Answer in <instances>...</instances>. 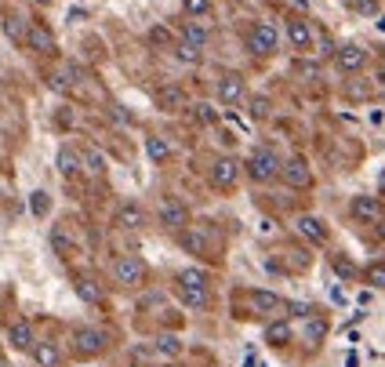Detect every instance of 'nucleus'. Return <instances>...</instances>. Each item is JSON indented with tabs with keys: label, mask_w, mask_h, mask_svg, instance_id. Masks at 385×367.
Masks as SVG:
<instances>
[{
	"label": "nucleus",
	"mask_w": 385,
	"mask_h": 367,
	"mask_svg": "<svg viewBox=\"0 0 385 367\" xmlns=\"http://www.w3.org/2000/svg\"><path fill=\"white\" fill-rule=\"evenodd\" d=\"M236 316H258V320H273V316H284L287 309V298L276 295V291H262V287H251V291H236Z\"/></svg>",
	"instance_id": "nucleus-1"
},
{
	"label": "nucleus",
	"mask_w": 385,
	"mask_h": 367,
	"mask_svg": "<svg viewBox=\"0 0 385 367\" xmlns=\"http://www.w3.org/2000/svg\"><path fill=\"white\" fill-rule=\"evenodd\" d=\"M182 244L186 251L204 255L208 262H222V236L211 225H189V230H182Z\"/></svg>",
	"instance_id": "nucleus-2"
},
{
	"label": "nucleus",
	"mask_w": 385,
	"mask_h": 367,
	"mask_svg": "<svg viewBox=\"0 0 385 367\" xmlns=\"http://www.w3.org/2000/svg\"><path fill=\"white\" fill-rule=\"evenodd\" d=\"M178 298H182L189 309H208L211 306L208 276H204L200 269H182L178 273Z\"/></svg>",
	"instance_id": "nucleus-3"
},
{
	"label": "nucleus",
	"mask_w": 385,
	"mask_h": 367,
	"mask_svg": "<svg viewBox=\"0 0 385 367\" xmlns=\"http://www.w3.org/2000/svg\"><path fill=\"white\" fill-rule=\"evenodd\" d=\"M280 168H284V160H280V157H276V149H269V146H258V149H254V153L248 157V164H243L248 179H251V182H258V186L280 179Z\"/></svg>",
	"instance_id": "nucleus-4"
},
{
	"label": "nucleus",
	"mask_w": 385,
	"mask_h": 367,
	"mask_svg": "<svg viewBox=\"0 0 385 367\" xmlns=\"http://www.w3.org/2000/svg\"><path fill=\"white\" fill-rule=\"evenodd\" d=\"M109 276H113V284H117V287L135 291V287H142V284H146L149 269H146V262L138 258V255H120V258H113Z\"/></svg>",
	"instance_id": "nucleus-5"
},
{
	"label": "nucleus",
	"mask_w": 385,
	"mask_h": 367,
	"mask_svg": "<svg viewBox=\"0 0 385 367\" xmlns=\"http://www.w3.org/2000/svg\"><path fill=\"white\" fill-rule=\"evenodd\" d=\"M106 346H109V335L102 327H76L73 331V353L80 360H91L98 353H106Z\"/></svg>",
	"instance_id": "nucleus-6"
},
{
	"label": "nucleus",
	"mask_w": 385,
	"mask_h": 367,
	"mask_svg": "<svg viewBox=\"0 0 385 367\" xmlns=\"http://www.w3.org/2000/svg\"><path fill=\"white\" fill-rule=\"evenodd\" d=\"M276 47H280V30L273 22H254L248 33V52L258 58H269V55H276Z\"/></svg>",
	"instance_id": "nucleus-7"
},
{
	"label": "nucleus",
	"mask_w": 385,
	"mask_h": 367,
	"mask_svg": "<svg viewBox=\"0 0 385 367\" xmlns=\"http://www.w3.org/2000/svg\"><path fill=\"white\" fill-rule=\"evenodd\" d=\"M240 171H243V164L236 157H218L211 164V186L218 193H233L236 182H240Z\"/></svg>",
	"instance_id": "nucleus-8"
},
{
	"label": "nucleus",
	"mask_w": 385,
	"mask_h": 367,
	"mask_svg": "<svg viewBox=\"0 0 385 367\" xmlns=\"http://www.w3.org/2000/svg\"><path fill=\"white\" fill-rule=\"evenodd\" d=\"M157 219H160L164 230H171V233H182V230H189V208L182 204V200H175V197H164V200H160Z\"/></svg>",
	"instance_id": "nucleus-9"
},
{
	"label": "nucleus",
	"mask_w": 385,
	"mask_h": 367,
	"mask_svg": "<svg viewBox=\"0 0 385 367\" xmlns=\"http://www.w3.org/2000/svg\"><path fill=\"white\" fill-rule=\"evenodd\" d=\"M313 41H316V30H313V22L309 19H287V44H291V52H313Z\"/></svg>",
	"instance_id": "nucleus-10"
},
{
	"label": "nucleus",
	"mask_w": 385,
	"mask_h": 367,
	"mask_svg": "<svg viewBox=\"0 0 385 367\" xmlns=\"http://www.w3.org/2000/svg\"><path fill=\"white\" fill-rule=\"evenodd\" d=\"M146 208L142 204H135V200H124V204L117 208V214H113V225H117V230H124V233H138L146 225Z\"/></svg>",
	"instance_id": "nucleus-11"
},
{
	"label": "nucleus",
	"mask_w": 385,
	"mask_h": 367,
	"mask_svg": "<svg viewBox=\"0 0 385 367\" xmlns=\"http://www.w3.org/2000/svg\"><path fill=\"white\" fill-rule=\"evenodd\" d=\"M349 214H353L356 222H364V225H378L385 219V208H382L378 197H353Z\"/></svg>",
	"instance_id": "nucleus-12"
},
{
	"label": "nucleus",
	"mask_w": 385,
	"mask_h": 367,
	"mask_svg": "<svg viewBox=\"0 0 385 367\" xmlns=\"http://www.w3.org/2000/svg\"><path fill=\"white\" fill-rule=\"evenodd\" d=\"M25 47L36 55H55L58 52V41H55V33H51L44 22H33L30 30H25Z\"/></svg>",
	"instance_id": "nucleus-13"
},
{
	"label": "nucleus",
	"mask_w": 385,
	"mask_h": 367,
	"mask_svg": "<svg viewBox=\"0 0 385 367\" xmlns=\"http://www.w3.org/2000/svg\"><path fill=\"white\" fill-rule=\"evenodd\" d=\"M243 95H248V87H243V77H240V73H226V77H218V102H222L226 109L240 106Z\"/></svg>",
	"instance_id": "nucleus-14"
},
{
	"label": "nucleus",
	"mask_w": 385,
	"mask_h": 367,
	"mask_svg": "<svg viewBox=\"0 0 385 367\" xmlns=\"http://www.w3.org/2000/svg\"><path fill=\"white\" fill-rule=\"evenodd\" d=\"M280 179H284L291 189H309L313 186V171H309V164H305L302 157H291V160H284V168H280Z\"/></svg>",
	"instance_id": "nucleus-15"
},
{
	"label": "nucleus",
	"mask_w": 385,
	"mask_h": 367,
	"mask_svg": "<svg viewBox=\"0 0 385 367\" xmlns=\"http://www.w3.org/2000/svg\"><path fill=\"white\" fill-rule=\"evenodd\" d=\"M367 47H360V44H342V47H335V62H338V69L342 73H360L364 66H367Z\"/></svg>",
	"instance_id": "nucleus-16"
},
{
	"label": "nucleus",
	"mask_w": 385,
	"mask_h": 367,
	"mask_svg": "<svg viewBox=\"0 0 385 367\" xmlns=\"http://www.w3.org/2000/svg\"><path fill=\"white\" fill-rule=\"evenodd\" d=\"M265 346H273V349H284L294 342V324H291V316H276V320H269L265 324Z\"/></svg>",
	"instance_id": "nucleus-17"
},
{
	"label": "nucleus",
	"mask_w": 385,
	"mask_h": 367,
	"mask_svg": "<svg viewBox=\"0 0 385 367\" xmlns=\"http://www.w3.org/2000/svg\"><path fill=\"white\" fill-rule=\"evenodd\" d=\"M294 230H298L302 240H309V244H327V222L316 219V214H298V222H294Z\"/></svg>",
	"instance_id": "nucleus-18"
},
{
	"label": "nucleus",
	"mask_w": 385,
	"mask_h": 367,
	"mask_svg": "<svg viewBox=\"0 0 385 367\" xmlns=\"http://www.w3.org/2000/svg\"><path fill=\"white\" fill-rule=\"evenodd\" d=\"M8 346L15 353H33L36 346V335H33V324L30 320H15L8 327Z\"/></svg>",
	"instance_id": "nucleus-19"
},
{
	"label": "nucleus",
	"mask_w": 385,
	"mask_h": 367,
	"mask_svg": "<svg viewBox=\"0 0 385 367\" xmlns=\"http://www.w3.org/2000/svg\"><path fill=\"white\" fill-rule=\"evenodd\" d=\"M327 331H331V324H327V316H324V313H309V316H305L302 338L309 342V349H320V346H324Z\"/></svg>",
	"instance_id": "nucleus-20"
},
{
	"label": "nucleus",
	"mask_w": 385,
	"mask_h": 367,
	"mask_svg": "<svg viewBox=\"0 0 385 367\" xmlns=\"http://www.w3.org/2000/svg\"><path fill=\"white\" fill-rule=\"evenodd\" d=\"M73 291H76V298H80L84 306H102V302H106V291H102V284L95 280V276H76Z\"/></svg>",
	"instance_id": "nucleus-21"
},
{
	"label": "nucleus",
	"mask_w": 385,
	"mask_h": 367,
	"mask_svg": "<svg viewBox=\"0 0 385 367\" xmlns=\"http://www.w3.org/2000/svg\"><path fill=\"white\" fill-rule=\"evenodd\" d=\"M55 168H58L62 179H73L76 171H84V160H80V153H76L73 146H62L58 157H55Z\"/></svg>",
	"instance_id": "nucleus-22"
},
{
	"label": "nucleus",
	"mask_w": 385,
	"mask_h": 367,
	"mask_svg": "<svg viewBox=\"0 0 385 367\" xmlns=\"http://www.w3.org/2000/svg\"><path fill=\"white\" fill-rule=\"evenodd\" d=\"M33 360H36V367H62L66 364V357H62V349L55 346V342H36Z\"/></svg>",
	"instance_id": "nucleus-23"
},
{
	"label": "nucleus",
	"mask_w": 385,
	"mask_h": 367,
	"mask_svg": "<svg viewBox=\"0 0 385 367\" xmlns=\"http://www.w3.org/2000/svg\"><path fill=\"white\" fill-rule=\"evenodd\" d=\"M153 353H157V357H164V360H175L178 353H182V338L171 335V331H160L157 338H153Z\"/></svg>",
	"instance_id": "nucleus-24"
},
{
	"label": "nucleus",
	"mask_w": 385,
	"mask_h": 367,
	"mask_svg": "<svg viewBox=\"0 0 385 367\" xmlns=\"http://www.w3.org/2000/svg\"><path fill=\"white\" fill-rule=\"evenodd\" d=\"M146 153H149L153 164H168V160L175 157V146H171L164 135H149V138H146Z\"/></svg>",
	"instance_id": "nucleus-25"
},
{
	"label": "nucleus",
	"mask_w": 385,
	"mask_h": 367,
	"mask_svg": "<svg viewBox=\"0 0 385 367\" xmlns=\"http://www.w3.org/2000/svg\"><path fill=\"white\" fill-rule=\"evenodd\" d=\"M360 276H364V284H371V287L385 291V262H382V258H378V262H371Z\"/></svg>",
	"instance_id": "nucleus-26"
},
{
	"label": "nucleus",
	"mask_w": 385,
	"mask_h": 367,
	"mask_svg": "<svg viewBox=\"0 0 385 367\" xmlns=\"http://www.w3.org/2000/svg\"><path fill=\"white\" fill-rule=\"evenodd\" d=\"M182 41L192 44V47H204V44H208V30H204L200 22H186V26H182Z\"/></svg>",
	"instance_id": "nucleus-27"
},
{
	"label": "nucleus",
	"mask_w": 385,
	"mask_h": 367,
	"mask_svg": "<svg viewBox=\"0 0 385 367\" xmlns=\"http://www.w3.org/2000/svg\"><path fill=\"white\" fill-rule=\"evenodd\" d=\"M175 58L178 62H186V66H197V62L204 58V47H192V44H175Z\"/></svg>",
	"instance_id": "nucleus-28"
},
{
	"label": "nucleus",
	"mask_w": 385,
	"mask_h": 367,
	"mask_svg": "<svg viewBox=\"0 0 385 367\" xmlns=\"http://www.w3.org/2000/svg\"><path fill=\"white\" fill-rule=\"evenodd\" d=\"M331 265H335V273L345 276V280H356V276H360V269H356V265L345 258V255H331Z\"/></svg>",
	"instance_id": "nucleus-29"
},
{
	"label": "nucleus",
	"mask_w": 385,
	"mask_h": 367,
	"mask_svg": "<svg viewBox=\"0 0 385 367\" xmlns=\"http://www.w3.org/2000/svg\"><path fill=\"white\" fill-rule=\"evenodd\" d=\"M182 11L189 19H204L211 15V0H182Z\"/></svg>",
	"instance_id": "nucleus-30"
},
{
	"label": "nucleus",
	"mask_w": 385,
	"mask_h": 367,
	"mask_svg": "<svg viewBox=\"0 0 385 367\" xmlns=\"http://www.w3.org/2000/svg\"><path fill=\"white\" fill-rule=\"evenodd\" d=\"M51 244H55V251H58L62 258H69V255H73V240H69V233H66V230H55V233H51Z\"/></svg>",
	"instance_id": "nucleus-31"
},
{
	"label": "nucleus",
	"mask_w": 385,
	"mask_h": 367,
	"mask_svg": "<svg viewBox=\"0 0 385 367\" xmlns=\"http://www.w3.org/2000/svg\"><path fill=\"white\" fill-rule=\"evenodd\" d=\"M30 211L36 214V219H44V214L51 211V200H47V193H44V189H36V193L30 197Z\"/></svg>",
	"instance_id": "nucleus-32"
},
{
	"label": "nucleus",
	"mask_w": 385,
	"mask_h": 367,
	"mask_svg": "<svg viewBox=\"0 0 385 367\" xmlns=\"http://www.w3.org/2000/svg\"><path fill=\"white\" fill-rule=\"evenodd\" d=\"M80 160H84V168L91 171V175H102V171H106V160H102V157L95 153V149H84Z\"/></svg>",
	"instance_id": "nucleus-33"
},
{
	"label": "nucleus",
	"mask_w": 385,
	"mask_h": 367,
	"mask_svg": "<svg viewBox=\"0 0 385 367\" xmlns=\"http://www.w3.org/2000/svg\"><path fill=\"white\" fill-rule=\"evenodd\" d=\"M248 113H251L254 120H265L269 117V98L265 95H254L251 102H248Z\"/></svg>",
	"instance_id": "nucleus-34"
},
{
	"label": "nucleus",
	"mask_w": 385,
	"mask_h": 367,
	"mask_svg": "<svg viewBox=\"0 0 385 367\" xmlns=\"http://www.w3.org/2000/svg\"><path fill=\"white\" fill-rule=\"evenodd\" d=\"M349 8H353V11H360V15L378 19V0H349Z\"/></svg>",
	"instance_id": "nucleus-35"
},
{
	"label": "nucleus",
	"mask_w": 385,
	"mask_h": 367,
	"mask_svg": "<svg viewBox=\"0 0 385 367\" xmlns=\"http://www.w3.org/2000/svg\"><path fill=\"white\" fill-rule=\"evenodd\" d=\"M192 117H197L200 124H214V113H211V106H208V102L192 106Z\"/></svg>",
	"instance_id": "nucleus-36"
},
{
	"label": "nucleus",
	"mask_w": 385,
	"mask_h": 367,
	"mask_svg": "<svg viewBox=\"0 0 385 367\" xmlns=\"http://www.w3.org/2000/svg\"><path fill=\"white\" fill-rule=\"evenodd\" d=\"M149 41H153V44H164V41H168V33H164V30L157 26V30H153V33H149Z\"/></svg>",
	"instance_id": "nucleus-37"
},
{
	"label": "nucleus",
	"mask_w": 385,
	"mask_h": 367,
	"mask_svg": "<svg viewBox=\"0 0 385 367\" xmlns=\"http://www.w3.org/2000/svg\"><path fill=\"white\" fill-rule=\"evenodd\" d=\"M331 298H335L338 306H345V291H342V287H331Z\"/></svg>",
	"instance_id": "nucleus-38"
},
{
	"label": "nucleus",
	"mask_w": 385,
	"mask_h": 367,
	"mask_svg": "<svg viewBox=\"0 0 385 367\" xmlns=\"http://www.w3.org/2000/svg\"><path fill=\"white\" fill-rule=\"evenodd\" d=\"M375 84H378V87H385V62H382V66L375 69Z\"/></svg>",
	"instance_id": "nucleus-39"
},
{
	"label": "nucleus",
	"mask_w": 385,
	"mask_h": 367,
	"mask_svg": "<svg viewBox=\"0 0 385 367\" xmlns=\"http://www.w3.org/2000/svg\"><path fill=\"white\" fill-rule=\"evenodd\" d=\"M378 193L385 197V171H382V179H378Z\"/></svg>",
	"instance_id": "nucleus-40"
},
{
	"label": "nucleus",
	"mask_w": 385,
	"mask_h": 367,
	"mask_svg": "<svg viewBox=\"0 0 385 367\" xmlns=\"http://www.w3.org/2000/svg\"><path fill=\"white\" fill-rule=\"evenodd\" d=\"M33 4H36V8H47V4H51V0H33Z\"/></svg>",
	"instance_id": "nucleus-41"
},
{
	"label": "nucleus",
	"mask_w": 385,
	"mask_h": 367,
	"mask_svg": "<svg viewBox=\"0 0 385 367\" xmlns=\"http://www.w3.org/2000/svg\"><path fill=\"white\" fill-rule=\"evenodd\" d=\"M378 30L385 33V15H378Z\"/></svg>",
	"instance_id": "nucleus-42"
},
{
	"label": "nucleus",
	"mask_w": 385,
	"mask_h": 367,
	"mask_svg": "<svg viewBox=\"0 0 385 367\" xmlns=\"http://www.w3.org/2000/svg\"><path fill=\"white\" fill-rule=\"evenodd\" d=\"M378 233H382V236H385V219H382V222H378Z\"/></svg>",
	"instance_id": "nucleus-43"
},
{
	"label": "nucleus",
	"mask_w": 385,
	"mask_h": 367,
	"mask_svg": "<svg viewBox=\"0 0 385 367\" xmlns=\"http://www.w3.org/2000/svg\"><path fill=\"white\" fill-rule=\"evenodd\" d=\"M0 200H4V186H0Z\"/></svg>",
	"instance_id": "nucleus-44"
}]
</instances>
